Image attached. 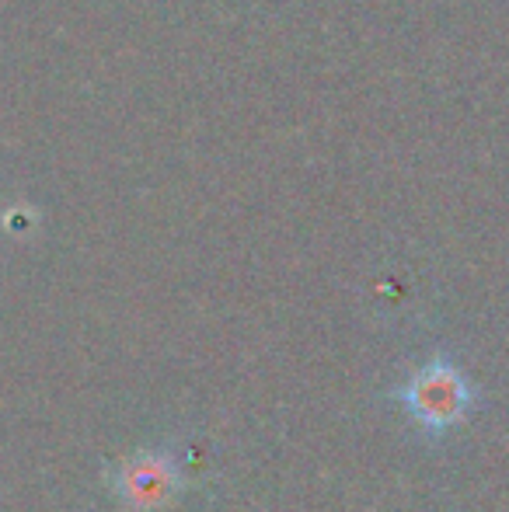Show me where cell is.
<instances>
[{
	"instance_id": "cell-2",
	"label": "cell",
	"mask_w": 509,
	"mask_h": 512,
	"mask_svg": "<svg viewBox=\"0 0 509 512\" xmlns=\"http://www.w3.org/2000/svg\"><path fill=\"white\" fill-rule=\"evenodd\" d=\"M116 492L136 509H161L178 492V471L171 457L164 453H147V457L126 460L112 478Z\"/></svg>"
},
{
	"instance_id": "cell-1",
	"label": "cell",
	"mask_w": 509,
	"mask_h": 512,
	"mask_svg": "<svg viewBox=\"0 0 509 512\" xmlns=\"http://www.w3.org/2000/svg\"><path fill=\"white\" fill-rule=\"evenodd\" d=\"M471 384L447 363V359H433L426 370H419L408 387L401 391V401L408 405L415 418L426 429H447V425L461 422L471 408Z\"/></svg>"
}]
</instances>
